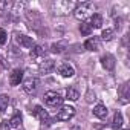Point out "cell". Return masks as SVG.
Segmentation results:
<instances>
[{"mask_svg":"<svg viewBox=\"0 0 130 130\" xmlns=\"http://www.w3.org/2000/svg\"><path fill=\"white\" fill-rule=\"evenodd\" d=\"M93 9H95L93 3L83 2V3H80V5L75 6L74 15H75V19H78V20H86V19L90 15V12H93Z\"/></svg>","mask_w":130,"mask_h":130,"instance_id":"1","label":"cell"},{"mask_svg":"<svg viewBox=\"0 0 130 130\" xmlns=\"http://www.w3.org/2000/svg\"><path fill=\"white\" fill-rule=\"evenodd\" d=\"M43 100H44V104L49 106V107H60V106L63 104V98H61V95L57 93V92H54V90L46 92L44 96H43Z\"/></svg>","mask_w":130,"mask_h":130,"instance_id":"2","label":"cell"},{"mask_svg":"<svg viewBox=\"0 0 130 130\" xmlns=\"http://www.w3.org/2000/svg\"><path fill=\"white\" fill-rule=\"evenodd\" d=\"M38 86H40V81L35 77H29L23 81V90L28 95H35L37 90H38Z\"/></svg>","mask_w":130,"mask_h":130,"instance_id":"3","label":"cell"},{"mask_svg":"<svg viewBox=\"0 0 130 130\" xmlns=\"http://www.w3.org/2000/svg\"><path fill=\"white\" fill-rule=\"evenodd\" d=\"M74 115H75V109L72 106H63L57 113V119L58 121H69L71 118H74Z\"/></svg>","mask_w":130,"mask_h":130,"instance_id":"4","label":"cell"},{"mask_svg":"<svg viewBox=\"0 0 130 130\" xmlns=\"http://www.w3.org/2000/svg\"><path fill=\"white\" fill-rule=\"evenodd\" d=\"M32 113H34L35 116H38V118H40V121H41L44 125H51V124H52V121H54L41 106H35V107H34V110H32Z\"/></svg>","mask_w":130,"mask_h":130,"instance_id":"5","label":"cell"},{"mask_svg":"<svg viewBox=\"0 0 130 130\" xmlns=\"http://www.w3.org/2000/svg\"><path fill=\"white\" fill-rule=\"evenodd\" d=\"M101 64H103V68L106 69V71H113L115 69V57L113 55H110V54H106V55H103L101 57Z\"/></svg>","mask_w":130,"mask_h":130,"instance_id":"6","label":"cell"},{"mask_svg":"<svg viewBox=\"0 0 130 130\" xmlns=\"http://www.w3.org/2000/svg\"><path fill=\"white\" fill-rule=\"evenodd\" d=\"M23 80V71L22 69H14L9 75V83L11 86H19L20 81Z\"/></svg>","mask_w":130,"mask_h":130,"instance_id":"7","label":"cell"},{"mask_svg":"<svg viewBox=\"0 0 130 130\" xmlns=\"http://www.w3.org/2000/svg\"><path fill=\"white\" fill-rule=\"evenodd\" d=\"M58 74L61 75V77H64V78H71V77H74L75 75V71H74V68L72 66H69V64H61V66L58 68Z\"/></svg>","mask_w":130,"mask_h":130,"instance_id":"8","label":"cell"},{"mask_svg":"<svg viewBox=\"0 0 130 130\" xmlns=\"http://www.w3.org/2000/svg\"><path fill=\"white\" fill-rule=\"evenodd\" d=\"M84 47H86L87 51H92V52L100 51V40H98V37H92V38H89V40L84 43Z\"/></svg>","mask_w":130,"mask_h":130,"instance_id":"9","label":"cell"},{"mask_svg":"<svg viewBox=\"0 0 130 130\" xmlns=\"http://www.w3.org/2000/svg\"><path fill=\"white\" fill-rule=\"evenodd\" d=\"M15 40H17V43H19L20 46H23V47H34V40H32L31 37H28V35H17Z\"/></svg>","mask_w":130,"mask_h":130,"instance_id":"10","label":"cell"},{"mask_svg":"<svg viewBox=\"0 0 130 130\" xmlns=\"http://www.w3.org/2000/svg\"><path fill=\"white\" fill-rule=\"evenodd\" d=\"M107 113H109V110H107V107L104 104H96L93 107V115L96 118H100V119H104L107 116Z\"/></svg>","mask_w":130,"mask_h":130,"instance_id":"11","label":"cell"},{"mask_svg":"<svg viewBox=\"0 0 130 130\" xmlns=\"http://www.w3.org/2000/svg\"><path fill=\"white\" fill-rule=\"evenodd\" d=\"M54 68H55V63L52 60H44L40 64V72L41 74H51L54 71Z\"/></svg>","mask_w":130,"mask_h":130,"instance_id":"12","label":"cell"},{"mask_svg":"<svg viewBox=\"0 0 130 130\" xmlns=\"http://www.w3.org/2000/svg\"><path fill=\"white\" fill-rule=\"evenodd\" d=\"M66 98L71 100V101H77V100L80 98V92H78L75 87H69V89L66 90Z\"/></svg>","mask_w":130,"mask_h":130,"instance_id":"13","label":"cell"},{"mask_svg":"<svg viewBox=\"0 0 130 130\" xmlns=\"http://www.w3.org/2000/svg\"><path fill=\"white\" fill-rule=\"evenodd\" d=\"M90 25H92V28H101L103 26V17H101V14H92Z\"/></svg>","mask_w":130,"mask_h":130,"instance_id":"14","label":"cell"},{"mask_svg":"<svg viewBox=\"0 0 130 130\" xmlns=\"http://www.w3.org/2000/svg\"><path fill=\"white\" fill-rule=\"evenodd\" d=\"M92 31H93V28H92V25H90L89 22H83V23L80 25V32H81L83 35H90Z\"/></svg>","mask_w":130,"mask_h":130,"instance_id":"15","label":"cell"},{"mask_svg":"<svg viewBox=\"0 0 130 130\" xmlns=\"http://www.w3.org/2000/svg\"><path fill=\"white\" fill-rule=\"evenodd\" d=\"M122 122H124V121H122V115H121L119 112H116L115 116H113V121H112V127H113L115 130H116V128H121V127H122Z\"/></svg>","mask_w":130,"mask_h":130,"instance_id":"16","label":"cell"},{"mask_svg":"<svg viewBox=\"0 0 130 130\" xmlns=\"http://www.w3.org/2000/svg\"><path fill=\"white\" fill-rule=\"evenodd\" d=\"M44 55V47L43 46H34L32 51H31V57L32 58H40Z\"/></svg>","mask_w":130,"mask_h":130,"instance_id":"17","label":"cell"},{"mask_svg":"<svg viewBox=\"0 0 130 130\" xmlns=\"http://www.w3.org/2000/svg\"><path fill=\"white\" fill-rule=\"evenodd\" d=\"M9 104V96L8 95H0V112H5Z\"/></svg>","mask_w":130,"mask_h":130,"instance_id":"18","label":"cell"},{"mask_svg":"<svg viewBox=\"0 0 130 130\" xmlns=\"http://www.w3.org/2000/svg\"><path fill=\"white\" fill-rule=\"evenodd\" d=\"M101 38H103L104 41H110V40L113 38V29H110V28L104 29L103 34H101Z\"/></svg>","mask_w":130,"mask_h":130,"instance_id":"19","label":"cell"},{"mask_svg":"<svg viewBox=\"0 0 130 130\" xmlns=\"http://www.w3.org/2000/svg\"><path fill=\"white\" fill-rule=\"evenodd\" d=\"M121 98H122V100H121L122 103H127V101H128V86H127V84H124V86L121 87Z\"/></svg>","mask_w":130,"mask_h":130,"instance_id":"20","label":"cell"},{"mask_svg":"<svg viewBox=\"0 0 130 130\" xmlns=\"http://www.w3.org/2000/svg\"><path fill=\"white\" fill-rule=\"evenodd\" d=\"M22 124V116L20 115H14L11 119H9V125L11 127H19Z\"/></svg>","mask_w":130,"mask_h":130,"instance_id":"21","label":"cell"},{"mask_svg":"<svg viewBox=\"0 0 130 130\" xmlns=\"http://www.w3.org/2000/svg\"><path fill=\"white\" fill-rule=\"evenodd\" d=\"M64 47H66V44H64V43H54V44H52V52L60 54V52L64 51Z\"/></svg>","mask_w":130,"mask_h":130,"instance_id":"22","label":"cell"},{"mask_svg":"<svg viewBox=\"0 0 130 130\" xmlns=\"http://www.w3.org/2000/svg\"><path fill=\"white\" fill-rule=\"evenodd\" d=\"M11 2H8V0H3V2H0V9L2 11H8L9 8H11Z\"/></svg>","mask_w":130,"mask_h":130,"instance_id":"23","label":"cell"},{"mask_svg":"<svg viewBox=\"0 0 130 130\" xmlns=\"http://www.w3.org/2000/svg\"><path fill=\"white\" fill-rule=\"evenodd\" d=\"M0 130H11L9 121H2V122H0Z\"/></svg>","mask_w":130,"mask_h":130,"instance_id":"24","label":"cell"},{"mask_svg":"<svg viewBox=\"0 0 130 130\" xmlns=\"http://www.w3.org/2000/svg\"><path fill=\"white\" fill-rule=\"evenodd\" d=\"M5 41H6V32L5 29L0 28V44H5Z\"/></svg>","mask_w":130,"mask_h":130,"instance_id":"25","label":"cell"},{"mask_svg":"<svg viewBox=\"0 0 130 130\" xmlns=\"http://www.w3.org/2000/svg\"><path fill=\"white\" fill-rule=\"evenodd\" d=\"M92 100H95V93H93V95H92V93H90V92H89V93H87V101H89V103H90V101H92Z\"/></svg>","mask_w":130,"mask_h":130,"instance_id":"26","label":"cell"},{"mask_svg":"<svg viewBox=\"0 0 130 130\" xmlns=\"http://www.w3.org/2000/svg\"><path fill=\"white\" fill-rule=\"evenodd\" d=\"M71 130H81V127H80V125H74Z\"/></svg>","mask_w":130,"mask_h":130,"instance_id":"27","label":"cell"}]
</instances>
